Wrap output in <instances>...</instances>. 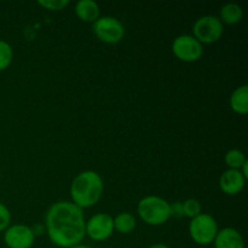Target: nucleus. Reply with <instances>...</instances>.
I'll use <instances>...</instances> for the list:
<instances>
[{
    "instance_id": "obj_1",
    "label": "nucleus",
    "mask_w": 248,
    "mask_h": 248,
    "mask_svg": "<svg viewBox=\"0 0 248 248\" xmlns=\"http://www.w3.org/2000/svg\"><path fill=\"white\" fill-rule=\"evenodd\" d=\"M84 210L72 201H58L50 206L45 215V232L55 246L70 248L82 242L85 232Z\"/></svg>"
},
{
    "instance_id": "obj_2",
    "label": "nucleus",
    "mask_w": 248,
    "mask_h": 248,
    "mask_svg": "<svg viewBox=\"0 0 248 248\" xmlns=\"http://www.w3.org/2000/svg\"><path fill=\"white\" fill-rule=\"evenodd\" d=\"M103 191L104 183L101 174L87 170L74 177L69 193L72 202L81 210H85L98 203Z\"/></svg>"
},
{
    "instance_id": "obj_3",
    "label": "nucleus",
    "mask_w": 248,
    "mask_h": 248,
    "mask_svg": "<svg viewBox=\"0 0 248 248\" xmlns=\"http://www.w3.org/2000/svg\"><path fill=\"white\" fill-rule=\"evenodd\" d=\"M137 213L145 224L152 227L165 224L171 218L170 202L156 195L143 198L137 205Z\"/></svg>"
},
{
    "instance_id": "obj_4",
    "label": "nucleus",
    "mask_w": 248,
    "mask_h": 248,
    "mask_svg": "<svg viewBox=\"0 0 248 248\" xmlns=\"http://www.w3.org/2000/svg\"><path fill=\"white\" fill-rule=\"evenodd\" d=\"M219 228L217 220L208 213H200L189 223V235L196 245L207 246L213 244Z\"/></svg>"
},
{
    "instance_id": "obj_5",
    "label": "nucleus",
    "mask_w": 248,
    "mask_h": 248,
    "mask_svg": "<svg viewBox=\"0 0 248 248\" xmlns=\"http://www.w3.org/2000/svg\"><path fill=\"white\" fill-rule=\"evenodd\" d=\"M92 31L99 41L108 45H115L123 41L125 27L113 16H101L92 23Z\"/></svg>"
},
{
    "instance_id": "obj_6",
    "label": "nucleus",
    "mask_w": 248,
    "mask_h": 248,
    "mask_svg": "<svg viewBox=\"0 0 248 248\" xmlns=\"http://www.w3.org/2000/svg\"><path fill=\"white\" fill-rule=\"evenodd\" d=\"M224 33V26L217 16L206 15L196 19L193 26V36L200 44H215Z\"/></svg>"
},
{
    "instance_id": "obj_7",
    "label": "nucleus",
    "mask_w": 248,
    "mask_h": 248,
    "mask_svg": "<svg viewBox=\"0 0 248 248\" xmlns=\"http://www.w3.org/2000/svg\"><path fill=\"white\" fill-rule=\"evenodd\" d=\"M172 52L182 62L193 63L200 60L203 55V45L193 35L183 34L172 41Z\"/></svg>"
},
{
    "instance_id": "obj_8",
    "label": "nucleus",
    "mask_w": 248,
    "mask_h": 248,
    "mask_svg": "<svg viewBox=\"0 0 248 248\" xmlns=\"http://www.w3.org/2000/svg\"><path fill=\"white\" fill-rule=\"evenodd\" d=\"M114 232V218L109 213H96L86 220L85 232L93 241H106Z\"/></svg>"
},
{
    "instance_id": "obj_9",
    "label": "nucleus",
    "mask_w": 248,
    "mask_h": 248,
    "mask_svg": "<svg viewBox=\"0 0 248 248\" xmlns=\"http://www.w3.org/2000/svg\"><path fill=\"white\" fill-rule=\"evenodd\" d=\"M35 241V235L26 224L10 225L4 232V242L9 248H31Z\"/></svg>"
},
{
    "instance_id": "obj_10",
    "label": "nucleus",
    "mask_w": 248,
    "mask_h": 248,
    "mask_svg": "<svg viewBox=\"0 0 248 248\" xmlns=\"http://www.w3.org/2000/svg\"><path fill=\"white\" fill-rule=\"evenodd\" d=\"M247 179L242 176L240 170H229L223 172L219 177V189L230 196L239 195L245 188Z\"/></svg>"
},
{
    "instance_id": "obj_11",
    "label": "nucleus",
    "mask_w": 248,
    "mask_h": 248,
    "mask_svg": "<svg viewBox=\"0 0 248 248\" xmlns=\"http://www.w3.org/2000/svg\"><path fill=\"white\" fill-rule=\"evenodd\" d=\"M215 248H247L244 236L235 228H223L218 232L215 241Z\"/></svg>"
},
{
    "instance_id": "obj_12",
    "label": "nucleus",
    "mask_w": 248,
    "mask_h": 248,
    "mask_svg": "<svg viewBox=\"0 0 248 248\" xmlns=\"http://www.w3.org/2000/svg\"><path fill=\"white\" fill-rule=\"evenodd\" d=\"M75 15L85 23H93L101 17L99 5L93 0H79L74 7Z\"/></svg>"
},
{
    "instance_id": "obj_13",
    "label": "nucleus",
    "mask_w": 248,
    "mask_h": 248,
    "mask_svg": "<svg viewBox=\"0 0 248 248\" xmlns=\"http://www.w3.org/2000/svg\"><path fill=\"white\" fill-rule=\"evenodd\" d=\"M219 21L222 22L223 26H235L240 23L244 18V10L236 2H227L223 5L219 10Z\"/></svg>"
},
{
    "instance_id": "obj_14",
    "label": "nucleus",
    "mask_w": 248,
    "mask_h": 248,
    "mask_svg": "<svg viewBox=\"0 0 248 248\" xmlns=\"http://www.w3.org/2000/svg\"><path fill=\"white\" fill-rule=\"evenodd\" d=\"M230 108L239 115H246L248 113V86L241 85L232 91L230 96Z\"/></svg>"
},
{
    "instance_id": "obj_15",
    "label": "nucleus",
    "mask_w": 248,
    "mask_h": 248,
    "mask_svg": "<svg viewBox=\"0 0 248 248\" xmlns=\"http://www.w3.org/2000/svg\"><path fill=\"white\" fill-rule=\"evenodd\" d=\"M136 227H137V220H136L135 216L131 215L130 212L119 213L114 218V230L120 234H130L136 229Z\"/></svg>"
},
{
    "instance_id": "obj_16",
    "label": "nucleus",
    "mask_w": 248,
    "mask_h": 248,
    "mask_svg": "<svg viewBox=\"0 0 248 248\" xmlns=\"http://www.w3.org/2000/svg\"><path fill=\"white\" fill-rule=\"evenodd\" d=\"M224 161L229 170H240L247 162V157L242 150L232 149L227 152Z\"/></svg>"
},
{
    "instance_id": "obj_17",
    "label": "nucleus",
    "mask_w": 248,
    "mask_h": 248,
    "mask_svg": "<svg viewBox=\"0 0 248 248\" xmlns=\"http://www.w3.org/2000/svg\"><path fill=\"white\" fill-rule=\"evenodd\" d=\"M14 60V50L7 41L0 40V72L7 69Z\"/></svg>"
},
{
    "instance_id": "obj_18",
    "label": "nucleus",
    "mask_w": 248,
    "mask_h": 248,
    "mask_svg": "<svg viewBox=\"0 0 248 248\" xmlns=\"http://www.w3.org/2000/svg\"><path fill=\"white\" fill-rule=\"evenodd\" d=\"M183 213L184 217L193 218L198 217L200 213H202V206L198 199H188V200L183 201Z\"/></svg>"
},
{
    "instance_id": "obj_19",
    "label": "nucleus",
    "mask_w": 248,
    "mask_h": 248,
    "mask_svg": "<svg viewBox=\"0 0 248 248\" xmlns=\"http://www.w3.org/2000/svg\"><path fill=\"white\" fill-rule=\"evenodd\" d=\"M70 4L69 0H39L38 5L48 11H61Z\"/></svg>"
},
{
    "instance_id": "obj_20",
    "label": "nucleus",
    "mask_w": 248,
    "mask_h": 248,
    "mask_svg": "<svg viewBox=\"0 0 248 248\" xmlns=\"http://www.w3.org/2000/svg\"><path fill=\"white\" fill-rule=\"evenodd\" d=\"M11 225V212L9 208L0 202V232H5Z\"/></svg>"
},
{
    "instance_id": "obj_21",
    "label": "nucleus",
    "mask_w": 248,
    "mask_h": 248,
    "mask_svg": "<svg viewBox=\"0 0 248 248\" xmlns=\"http://www.w3.org/2000/svg\"><path fill=\"white\" fill-rule=\"evenodd\" d=\"M170 210H171V217L174 218H183V202L181 201H174L170 203Z\"/></svg>"
},
{
    "instance_id": "obj_22",
    "label": "nucleus",
    "mask_w": 248,
    "mask_h": 248,
    "mask_svg": "<svg viewBox=\"0 0 248 248\" xmlns=\"http://www.w3.org/2000/svg\"><path fill=\"white\" fill-rule=\"evenodd\" d=\"M31 230H33L34 235H35V237H36L38 235H41L44 232H45V227H44V225L39 224V225H35L34 228H31Z\"/></svg>"
},
{
    "instance_id": "obj_23",
    "label": "nucleus",
    "mask_w": 248,
    "mask_h": 248,
    "mask_svg": "<svg viewBox=\"0 0 248 248\" xmlns=\"http://www.w3.org/2000/svg\"><path fill=\"white\" fill-rule=\"evenodd\" d=\"M148 248H170V247L167 246V245H165V244H154V245H152V246L148 247Z\"/></svg>"
},
{
    "instance_id": "obj_24",
    "label": "nucleus",
    "mask_w": 248,
    "mask_h": 248,
    "mask_svg": "<svg viewBox=\"0 0 248 248\" xmlns=\"http://www.w3.org/2000/svg\"><path fill=\"white\" fill-rule=\"evenodd\" d=\"M70 248H92V247L87 246V245L80 244V245H77V246H73V247H70Z\"/></svg>"
}]
</instances>
